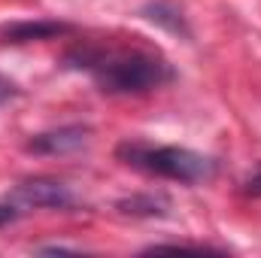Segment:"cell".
Masks as SVG:
<instances>
[{
    "label": "cell",
    "mask_w": 261,
    "mask_h": 258,
    "mask_svg": "<svg viewBox=\"0 0 261 258\" xmlns=\"http://www.w3.org/2000/svg\"><path fill=\"white\" fill-rule=\"evenodd\" d=\"M67 64L85 70L103 94H143L173 79V70L164 58L143 49L79 46L67 55Z\"/></svg>",
    "instance_id": "6da1fadb"
},
{
    "label": "cell",
    "mask_w": 261,
    "mask_h": 258,
    "mask_svg": "<svg viewBox=\"0 0 261 258\" xmlns=\"http://www.w3.org/2000/svg\"><path fill=\"white\" fill-rule=\"evenodd\" d=\"M119 161H125L134 170H143L149 176H161V179H173L182 186H197V183H210L216 176V161L182 149V146H152V143H140V140H125L116 149Z\"/></svg>",
    "instance_id": "7a4b0ae2"
},
{
    "label": "cell",
    "mask_w": 261,
    "mask_h": 258,
    "mask_svg": "<svg viewBox=\"0 0 261 258\" xmlns=\"http://www.w3.org/2000/svg\"><path fill=\"white\" fill-rule=\"evenodd\" d=\"M9 200L18 210H70L73 207V192L58 179L34 176V179L18 183L9 194Z\"/></svg>",
    "instance_id": "3957f363"
},
{
    "label": "cell",
    "mask_w": 261,
    "mask_h": 258,
    "mask_svg": "<svg viewBox=\"0 0 261 258\" xmlns=\"http://www.w3.org/2000/svg\"><path fill=\"white\" fill-rule=\"evenodd\" d=\"M88 134L91 131L85 125H67V128L58 131H46V134H37L28 140V152H37V155H67L79 146L88 143Z\"/></svg>",
    "instance_id": "277c9868"
},
{
    "label": "cell",
    "mask_w": 261,
    "mask_h": 258,
    "mask_svg": "<svg viewBox=\"0 0 261 258\" xmlns=\"http://www.w3.org/2000/svg\"><path fill=\"white\" fill-rule=\"evenodd\" d=\"M70 34V24L61 21H21L6 28V43H31V40H49V37H61Z\"/></svg>",
    "instance_id": "5b68a950"
},
{
    "label": "cell",
    "mask_w": 261,
    "mask_h": 258,
    "mask_svg": "<svg viewBox=\"0 0 261 258\" xmlns=\"http://www.w3.org/2000/svg\"><path fill=\"white\" fill-rule=\"evenodd\" d=\"M143 12H146V18H152V21H158V24L170 28L173 34H189V31H186V24H182V15H179L176 9H170L167 3H152V6H146Z\"/></svg>",
    "instance_id": "8992f818"
},
{
    "label": "cell",
    "mask_w": 261,
    "mask_h": 258,
    "mask_svg": "<svg viewBox=\"0 0 261 258\" xmlns=\"http://www.w3.org/2000/svg\"><path fill=\"white\" fill-rule=\"evenodd\" d=\"M125 213H143V216H161L164 210L161 207H167L161 197H130V200H122L119 203Z\"/></svg>",
    "instance_id": "52a82bcc"
},
{
    "label": "cell",
    "mask_w": 261,
    "mask_h": 258,
    "mask_svg": "<svg viewBox=\"0 0 261 258\" xmlns=\"http://www.w3.org/2000/svg\"><path fill=\"white\" fill-rule=\"evenodd\" d=\"M21 216V210L12 203V200H6V203H0V228H6L9 222H15Z\"/></svg>",
    "instance_id": "ba28073f"
},
{
    "label": "cell",
    "mask_w": 261,
    "mask_h": 258,
    "mask_svg": "<svg viewBox=\"0 0 261 258\" xmlns=\"http://www.w3.org/2000/svg\"><path fill=\"white\" fill-rule=\"evenodd\" d=\"M15 94H18V85H15L12 79H6V76L0 73V107H3L6 100H12Z\"/></svg>",
    "instance_id": "9c48e42d"
},
{
    "label": "cell",
    "mask_w": 261,
    "mask_h": 258,
    "mask_svg": "<svg viewBox=\"0 0 261 258\" xmlns=\"http://www.w3.org/2000/svg\"><path fill=\"white\" fill-rule=\"evenodd\" d=\"M243 192L246 194H252V197H261V164L255 167V173L243 183Z\"/></svg>",
    "instance_id": "30bf717a"
}]
</instances>
